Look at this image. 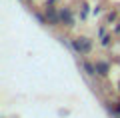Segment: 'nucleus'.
<instances>
[{"label": "nucleus", "mask_w": 120, "mask_h": 118, "mask_svg": "<svg viewBox=\"0 0 120 118\" xmlns=\"http://www.w3.org/2000/svg\"><path fill=\"white\" fill-rule=\"evenodd\" d=\"M92 46H94V42H92L88 36H76V38L72 40V48H74L80 56L90 54V52H92Z\"/></svg>", "instance_id": "obj_1"}, {"label": "nucleus", "mask_w": 120, "mask_h": 118, "mask_svg": "<svg viewBox=\"0 0 120 118\" xmlns=\"http://www.w3.org/2000/svg\"><path fill=\"white\" fill-rule=\"evenodd\" d=\"M60 10V22L64 26H74V14H72V8L70 6H62V8H58Z\"/></svg>", "instance_id": "obj_2"}, {"label": "nucleus", "mask_w": 120, "mask_h": 118, "mask_svg": "<svg viewBox=\"0 0 120 118\" xmlns=\"http://www.w3.org/2000/svg\"><path fill=\"white\" fill-rule=\"evenodd\" d=\"M94 68H96V76H102V78H106L108 74H110V62L108 60H96L94 62Z\"/></svg>", "instance_id": "obj_3"}, {"label": "nucleus", "mask_w": 120, "mask_h": 118, "mask_svg": "<svg viewBox=\"0 0 120 118\" xmlns=\"http://www.w3.org/2000/svg\"><path fill=\"white\" fill-rule=\"evenodd\" d=\"M80 16H82V18H86V16H88V4H86V2H82V10H80Z\"/></svg>", "instance_id": "obj_4"}, {"label": "nucleus", "mask_w": 120, "mask_h": 118, "mask_svg": "<svg viewBox=\"0 0 120 118\" xmlns=\"http://www.w3.org/2000/svg\"><path fill=\"white\" fill-rule=\"evenodd\" d=\"M102 46H110V36H104L102 38Z\"/></svg>", "instance_id": "obj_5"}, {"label": "nucleus", "mask_w": 120, "mask_h": 118, "mask_svg": "<svg viewBox=\"0 0 120 118\" xmlns=\"http://www.w3.org/2000/svg\"><path fill=\"white\" fill-rule=\"evenodd\" d=\"M116 112L120 114V102H118V104H116Z\"/></svg>", "instance_id": "obj_6"}, {"label": "nucleus", "mask_w": 120, "mask_h": 118, "mask_svg": "<svg viewBox=\"0 0 120 118\" xmlns=\"http://www.w3.org/2000/svg\"><path fill=\"white\" fill-rule=\"evenodd\" d=\"M54 2H56V0H48V2H46V4H54Z\"/></svg>", "instance_id": "obj_7"}, {"label": "nucleus", "mask_w": 120, "mask_h": 118, "mask_svg": "<svg viewBox=\"0 0 120 118\" xmlns=\"http://www.w3.org/2000/svg\"><path fill=\"white\" fill-rule=\"evenodd\" d=\"M118 92H120V80H118Z\"/></svg>", "instance_id": "obj_8"}]
</instances>
